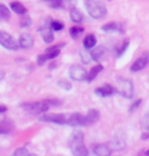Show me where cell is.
<instances>
[{
	"instance_id": "obj_1",
	"label": "cell",
	"mask_w": 149,
	"mask_h": 156,
	"mask_svg": "<svg viewBox=\"0 0 149 156\" xmlns=\"http://www.w3.org/2000/svg\"><path fill=\"white\" fill-rule=\"evenodd\" d=\"M84 135L81 131L73 132L69 138V146L72 150V153L77 156H86L88 155V150L83 142Z\"/></svg>"
},
{
	"instance_id": "obj_2",
	"label": "cell",
	"mask_w": 149,
	"mask_h": 156,
	"mask_svg": "<svg viewBox=\"0 0 149 156\" xmlns=\"http://www.w3.org/2000/svg\"><path fill=\"white\" fill-rule=\"evenodd\" d=\"M85 6L90 16L95 20L102 19L107 13L106 7L100 0H85Z\"/></svg>"
},
{
	"instance_id": "obj_3",
	"label": "cell",
	"mask_w": 149,
	"mask_h": 156,
	"mask_svg": "<svg viewBox=\"0 0 149 156\" xmlns=\"http://www.w3.org/2000/svg\"><path fill=\"white\" fill-rule=\"evenodd\" d=\"M22 108L28 112H30L31 114H40L42 112H45L49 109V104L47 103L46 100L44 101H39V102H27V103H23Z\"/></svg>"
},
{
	"instance_id": "obj_4",
	"label": "cell",
	"mask_w": 149,
	"mask_h": 156,
	"mask_svg": "<svg viewBox=\"0 0 149 156\" xmlns=\"http://www.w3.org/2000/svg\"><path fill=\"white\" fill-rule=\"evenodd\" d=\"M69 115H71V112H69V113H48V114L42 115L39 119L41 122H52V123H56V125L69 126Z\"/></svg>"
},
{
	"instance_id": "obj_5",
	"label": "cell",
	"mask_w": 149,
	"mask_h": 156,
	"mask_svg": "<svg viewBox=\"0 0 149 156\" xmlns=\"http://www.w3.org/2000/svg\"><path fill=\"white\" fill-rule=\"evenodd\" d=\"M116 91L121 94L122 97L127 99H131L134 95V86L133 82L128 79H122L118 83V89Z\"/></svg>"
},
{
	"instance_id": "obj_6",
	"label": "cell",
	"mask_w": 149,
	"mask_h": 156,
	"mask_svg": "<svg viewBox=\"0 0 149 156\" xmlns=\"http://www.w3.org/2000/svg\"><path fill=\"white\" fill-rule=\"evenodd\" d=\"M0 45L8 50H17L20 46L16 41L4 31H0Z\"/></svg>"
},
{
	"instance_id": "obj_7",
	"label": "cell",
	"mask_w": 149,
	"mask_h": 156,
	"mask_svg": "<svg viewBox=\"0 0 149 156\" xmlns=\"http://www.w3.org/2000/svg\"><path fill=\"white\" fill-rule=\"evenodd\" d=\"M69 75L71 76L72 80L82 82L84 80H87V72L83 66H79V64H74L71 66L69 70Z\"/></svg>"
},
{
	"instance_id": "obj_8",
	"label": "cell",
	"mask_w": 149,
	"mask_h": 156,
	"mask_svg": "<svg viewBox=\"0 0 149 156\" xmlns=\"http://www.w3.org/2000/svg\"><path fill=\"white\" fill-rule=\"evenodd\" d=\"M148 61H149V53L146 51L141 56L137 58L135 62L132 64V66H131V72L136 73V72H139V70L143 69L146 66V64L148 63Z\"/></svg>"
},
{
	"instance_id": "obj_9",
	"label": "cell",
	"mask_w": 149,
	"mask_h": 156,
	"mask_svg": "<svg viewBox=\"0 0 149 156\" xmlns=\"http://www.w3.org/2000/svg\"><path fill=\"white\" fill-rule=\"evenodd\" d=\"M110 148L115 151H121L126 147V137L124 134H115L109 143Z\"/></svg>"
},
{
	"instance_id": "obj_10",
	"label": "cell",
	"mask_w": 149,
	"mask_h": 156,
	"mask_svg": "<svg viewBox=\"0 0 149 156\" xmlns=\"http://www.w3.org/2000/svg\"><path fill=\"white\" fill-rule=\"evenodd\" d=\"M19 45L24 49H30L34 45V38L31 34H22L19 40Z\"/></svg>"
},
{
	"instance_id": "obj_11",
	"label": "cell",
	"mask_w": 149,
	"mask_h": 156,
	"mask_svg": "<svg viewBox=\"0 0 149 156\" xmlns=\"http://www.w3.org/2000/svg\"><path fill=\"white\" fill-rule=\"evenodd\" d=\"M112 149L110 148L109 144H98L93 148V152L98 156H109L112 154Z\"/></svg>"
},
{
	"instance_id": "obj_12",
	"label": "cell",
	"mask_w": 149,
	"mask_h": 156,
	"mask_svg": "<svg viewBox=\"0 0 149 156\" xmlns=\"http://www.w3.org/2000/svg\"><path fill=\"white\" fill-rule=\"evenodd\" d=\"M102 30L104 32H107V33H122L124 28H122V23L112 22L102 26Z\"/></svg>"
},
{
	"instance_id": "obj_13",
	"label": "cell",
	"mask_w": 149,
	"mask_h": 156,
	"mask_svg": "<svg viewBox=\"0 0 149 156\" xmlns=\"http://www.w3.org/2000/svg\"><path fill=\"white\" fill-rule=\"evenodd\" d=\"M99 115H100V114H99L97 110L91 108V109L88 111V113L85 115V126L94 125L99 119Z\"/></svg>"
},
{
	"instance_id": "obj_14",
	"label": "cell",
	"mask_w": 149,
	"mask_h": 156,
	"mask_svg": "<svg viewBox=\"0 0 149 156\" xmlns=\"http://www.w3.org/2000/svg\"><path fill=\"white\" fill-rule=\"evenodd\" d=\"M115 91L116 89H115V88L112 86H110V85H104V86L97 88V89L95 90V93L101 97H108V96H112Z\"/></svg>"
},
{
	"instance_id": "obj_15",
	"label": "cell",
	"mask_w": 149,
	"mask_h": 156,
	"mask_svg": "<svg viewBox=\"0 0 149 156\" xmlns=\"http://www.w3.org/2000/svg\"><path fill=\"white\" fill-rule=\"evenodd\" d=\"M14 128V123L9 119H4L0 122V134H8Z\"/></svg>"
},
{
	"instance_id": "obj_16",
	"label": "cell",
	"mask_w": 149,
	"mask_h": 156,
	"mask_svg": "<svg viewBox=\"0 0 149 156\" xmlns=\"http://www.w3.org/2000/svg\"><path fill=\"white\" fill-rule=\"evenodd\" d=\"M39 32L41 33V36H42L43 40H44L45 43H51L52 41L54 40V36H53V33L51 32V27H43L41 28Z\"/></svg>"
},
{
	"instance_id": "obj_17",
	"label": "cell",
	"mask_w": 149,
	"mask_h": 156,
	"mask_svg": "<svg viewBox=\"0 0 149 156\" xmlns=\"http://www.w3.org/2000/svg\"><path fill=\"white\" fill-rule=\"evenodd\" d=\"M105 52H106V49H105L104 46H98L94 48L91 51V57L94 61H99L102 57L104 56Z\"/></svg>"
},
{
	"instance_id": "obj_18",
	"label": "cell",
	"mask_w": 149,
	"mask_h": 156,
	"mask_svg": "<svg viewBox=\"0 0 149 156\" xmlns=\"http://www.w3.org/2000/svg\"><path fill=\"white\" fill-rule=\"evenodd\" d=\"M69 17H71V20L73 22L75 23H82L84 20V16L83 13L81 12L80 10L78 9V8H72L71 9V12H69Z\"/></svg>"
},
{
	"instance_id": "obj_19",
	"label": "cell",
	"mask_w": 149,
	"mask_h": 156,
	"mask_svg": "<svg viewBox=\"0 0 149 156\" xmlns=\"http://www.w3.org/2000/svg\"><path fill=\"white\" fill-rule=\"evenodd\" d=\"M83 43H84V47L86 49H91L96 45V43H97V39H96V37L94 36V35L90 34V35H87V36L84 38Z\"/></svg>"
},
{
	"instance_id": "obj_20",
	"label": "cell",
	"mask_w": 149,
	"mask_h": 156,
	"mask_svg": "<svg viewBox=\"0 0 149 156\" xmlns=\"http://www.w3.org/2000/svg\"><path fill=\"white\" fill-rule=\"evenodd\" d=\"M102 69H103V66H102L101 64H97V66H93L92 69H90L89 73L87 75V81H88V82L93 81Z\"/></svg>"
},
{
	"instance_id": "obj_21",
	"label": "cell",
	"mask_w": 149,
	"mask_h": 156,
	"mask_svg": "<svg viewBox=\"0 0 149 156\" xmlns=\"http://www.w3.org/2000/svg\"><path fill=\"white\" fill-rule=\"evenodd\" d=\"M10 8H11V10L14 11V12L17 13V14H26L27 13V8H26L22 3H20V2H17V1L11 2Z\"/></svg>"
},
{
	"instance_id": "obj_22",
	"label": "cell",
	"mask_w": 149,
	"mask_h": 156,
	"mask_svg": "<svg viewBox=\"0 0 149 156\" xmlns=\"http://www.w3.org/2000/svg\"><path fill=\"white\" fill-rule=\"evenodd\" d=\"M10 17V11L4 4L0 3V19L8 20Z\"/></svg>"
},
{
	"instance_id": "obj_23",
	"label": "cell",
	"mask_w": 149,
	"mask_h": 156,
	"mask_svg": "<svg viewBox=\"0 0 149 156\" xmlns=\"http://www.w3.org/2000/svg\"><path fill=\"white\" fill-rule=\"evenodd\" d=\"M84 32V28H81V27H72L69 29V34H71L72 38L74 39H77V38L80 36L81 33Z\"/></svg>"
},
{
	"instance_id": "obj_24",
	"label": "cell",
	"mask_w": 149,
	"mask_h": 156,
	"mask_svg": "<svg viewBox=\"0 0 149 156\" xmlns=\"http://www.w3.org/2000/svg\"><path fill=\"white\" fill-rule=\"evenodd\" d=\"M57 85L59 86L61 89L66 90V91H69L72 89V84L69 83L68 80H66V79H61L57 82Z\"/></svg>"
},
{
	"instance_id": "obj_25",
	"label": "cell",
	"mask_w": 149,
	"mask_h": 156,
	"mask_svg": "<svg viewBox=\"0 0 149 156\" xmlns=\"http://www.w3.org/2000/svg\"><path fill=\"white\" fill-rule=\"evenodd\" d=\"M32 23V20L30 16H24L20 17V25L22 28H29Z\"/></svg>"
},
{
	"instance_id": "obj_26",
	"label": "cell",
	"mask_w": 149,
	"mask_h": 156,
	"mask_svg": "<svg viewBox=\"0 0 149 156\" xmlns=\"http://www.w3.org/2000/svg\"><path fill=\"white\" fill-rule=\"evenodd\" d=\"M87 50L88 49L85 48V50H82L81 51V58L85 63H89L90 60H91V58H92L91 57V52L87 51Z\"/></svg>"
},
{
	"instance_id": "obj_27",
	"label": "cell",
	"mask_w": 149,
	"mask_h": 156,
	"mask_svg": "<svg viewBox=\"0 0 149 156\" xmlns=\"http://www.w3.org/2000/svg\"><path fill=\"white\" fill-rule=\"evenodd\" d=\"M50 27L53 31H61L65 28V25L59 20H52L50 23Z\"/></svg>"
},
{
	"instance_id": "obj_28",
	"label": "cell",
	"mask_w": 149,
	"mask_h": 156,
	"mask_svg": "<svg viewBox=\"0 0 149 156\" xmlns=\"http://www.w3.org/2000/svg\"><path fill=\"white\" fill-rule=\"evenodd\" d=\"M13 155L14 156H31L33 154L29 152V150L26 148H19L13 152Z\"/></svg>"
},
{
	"instance_id": "obj_29",
	"label": "cell",
	"mask_w": 149,
	"mask_h": 156,
	"mask_svg": "<svg viewBox=\"0 0 149 156\" xmlns=\"http://www.w3.org/2000/svg\"><path fill=\"white\" fill-rule=\"evenodd\" d=\"M128 46H129V41H125V42L122 44V46L116 49V57H119L121 55L124 54L125 51L128 48Z\"/></svg>"
},
{
	"instance_id": "obj_30",
	"label": "cell",
	"mask_w": 149,
	"mask_h": 156,
	"mask_svg": "<svg viewBox=\"0 0 149 156\" xmlns=\"http://www.w3.org/2000/svg\"><path fill=\"white\" fill-rule=\"evenodd\" d=\"M141 126H142L143 129L149 132V112L146 113L145 115L143 116V119L141 120Z\"/></svg>"
},
{
	"instance_id": "obj_31",
	"label": "cell",
	"mask_w": 149,
	"mask_h": 156,
	"mask_svg": "<svg viewBox=\"0 0 149 156\" xmlns=\"http://www.w3.org/2000/svg\"><path fill=\"white\" fill-rule=\"evenodd\" d=\"M46 54H47V57L48 59H52V58H55L56 56L59 55V48L57 49H52V50H49V51H45Z\"/></svg>"
},
{
	"instance_id": "obj_32",
	"label": "cell",
	"mask_w": 149,
	"mask_h": 156,
	"mask_svg": "<svg viewBox=\"0 0 149 156\" xmlns=\"http://www.w3.org/2000/svg\"><path fill=\"white\" fill-rule=\"evenodd\" d=\"M47 60H48L47 54H46V53L45 54H40L39 56H38V58H37V63H38V66H42Z\"/></svg>"
},
{
	"instance_id": "obj_33",
	"label": "cell",
	"mask_w": 149,
	"mask_h": 156,
	"mask_svg": "<svg viewBox=\"0 0 149 156\" xmlns=\"http://www.w3.org/2000/svg\"><path fill=\"white\" fill-rule=\"evenodd\" d=\"M141 102H142V100L141 99H138V100H136L135 102L133 103L132 105L130 106V112H133V111H135L137 108H138L140 106V104H141Z\"/></svg>"
},
{
	"instance_id": "obj_34",
	"label": "cell",
	"mask_w": 149,
	"mask_h": 156,
	"mask_svg": "<svg viewBox=\"0 0 149 156\" xmlns=\"http://www.w3.org/2000/svg\"><path fill=\"white\" fill-rule=\"evenodd\" d=\"M47 101V103L49 104V106H58V105L61 104V101L60 100H57V99H48L46 100Z\"/></svg>"
},
{
	"instance_id": "obj_35",
	"label": "cell",
	"mask_w": 149,
	"mask_h": 156,
	"mask_svg": "<svg viewBox=\"0 0 149 156\" xmlns=\"http://www.w3.org/2000/svg\"><path fill=\"white\" fill-rule=\"evenodd\" d=\"M7 111V107L5 105H0V112H6Z\"/></svg>"
},
{
	"instance_id": "obj_36",
	"label": "cell",
	"mask_w": 149,
	"mask_h": 156,
	"mask_svg": "<svg viewBox=\"0 0 149 156\" xmlns=\"http://www.w3.org/2000/svg\"><path fill=\"white\" fill-rule=\"evenodd\" d=\"M146 154L149 155V150H147V151H146Z\"/></svg>"
},
{
	"instance_id": "obj_37",
	"label": "cell",
	"mask_w": 149,
	"mask_h": 156,
	"mask_svg": "<svg viewBox=\"0 0 149 156\" xmlns=\"http://www.w3.org/2000/svg\"><path fill=\"white\" fill-rule=\"evenodd\" d=\"M109 1H110V0H109Z\"/></svg>"
}]
</instances>
